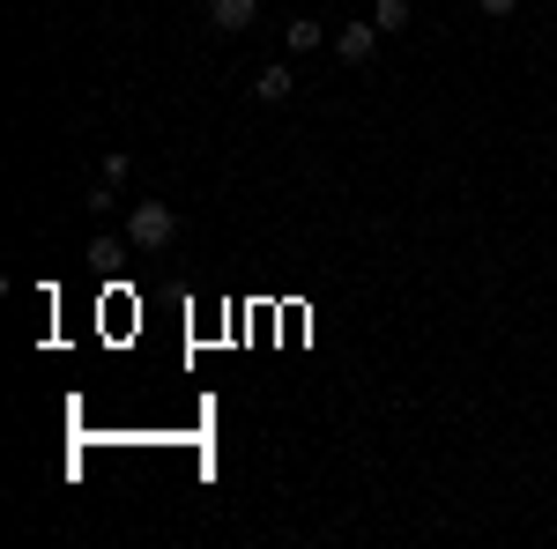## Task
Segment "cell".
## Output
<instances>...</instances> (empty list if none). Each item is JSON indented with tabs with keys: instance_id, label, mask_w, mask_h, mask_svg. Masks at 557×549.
I'll return each mask as SVG.
<instances>
[{
	"instance_id": "cell-1",
	"label": "cell",
	"mask_w": 557,
	"mask_h": 549,
	"mask_svg": "<svg viewBox=\"0 0 557 549\" xmlns=\"http://www.w3.org/2000/svg\"><path fill=\"white\" fill-rule=\"evenodd\" d=\"M172 238H178V215L164 209V201H134L127 209V246L134 253H164Z\"/></svg>"
},
{
	"instance_id": "cell-2",
	"label": "cell",
	"mask_w": 557,
	"mask_h": 549,
	"mask_svg": "<svg viewBox=\"0 0 557 549\" xmlns=\"http://www.w3.org/2000/svg\"><path fill=\"white\" fill-rule=\"evenodd\" d=\"M380 23H343V30H335V60H343V67H372V52H380Z\"/></svg>"
},
{
	"instance_id": "cell-3",
	"label": "cell",
	"mask_w": 557,
	"mask_h": 549,
	"mask_svg": "<svg viewBox=\"0 0 557 549\" xmlns=\"http://www.w3.org/2000/svg\"><path fill=\"white\" fill-rule=\"evenodd\" d=\"M209 23L223 30V38H238V30L260 23V0H209Z\"/></svg>"
},
{
	"instance_id": "cell-4",
	"label": "cell",
	"mask_w": 557,
	"mask_h": 549,
	"mask_svg": "<svg viewBox=\"0 0 557 549\" xmlns=\"http://www.w3.org/2000/svg\"><path fill=\"white\" fill-rule=\"evenodd\" d=\"M290 89H298V75H290L283 60H275V67H260V75H253V97H260V104H290Z\"/></svg>"
},
{
	"instance_id": "cell-5",
	"label": "cell",
	"mask_w": 557,
	"mask_h": 549,
	"mask_svg": "<svg viewBox=\"0 0 557 549\" xmlns=\"http://www.w3.org/2000/svg\"><path fill=\"white\" fill-rule=\"evenodd\" d=\"M283 45H290V52H320V45H327V30H320V23H290V30H283Z\"/></svg>"
},
{
	"instance_id": "cell-6",
	"label": "cell",
	"mask_w": 557,
	"mask_h": 549,
	"mask_svg": "<svg viewBox=\"0 0 557 549\" xmlns=\"http://www.w3.org/2000/svg\"><path fill=\"white\" fill-rule=\"evenodd\" d=\"M372 23H380L386 38H401V30H409V0H380V8H372Z\"/></svg>"
},
{
	"instance_id": "cell-7",
	"label": "cell",
	"mask_w": 557,
	"mask_h": 549,
	"mask_svg": "<svg viewBox=\"0 0 557 549\" xmlns=\"http://www.w3.org/2000/svg\"><path fill=\"white\" fill-rule=\"evenodd\" d=\"M120 186H127V149H112L104 171H97V194H120Z\"/></svg>"
},
{
	"instance_id": "cell-8",
	"label": "cell",
	"mask_w": 557,
	"mask_h": 549,
	"mask_svg": "<svg viewBox=\"0 0 557 549\" xmlns=\"http://www.w3.org/2000/svg\"><path fill=\"white\" fill-rule=\"evenodd\" d=\"M475 8H483V15H513L520 0H475Z\"/></svg>"
}]
</instances>
